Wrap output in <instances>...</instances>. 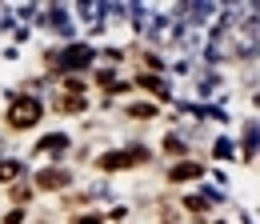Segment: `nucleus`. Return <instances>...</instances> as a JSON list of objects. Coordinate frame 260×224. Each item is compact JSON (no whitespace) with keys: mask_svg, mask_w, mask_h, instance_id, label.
Masks as SVG:
<instances>
[{"mask_svg":"<svg viewBox=\"0 0 260 224\" xmlns=\"http://www.w3.org/2000/svg\"><path fill=\"white\" fill-rule=\"evenodd\" d=\"M160 148L168 152V156H176V160H188V144H184V140H180L176 132H168V136H164V144H160Z\"/></svg>","mask_w":260,"mask_h":224,"instance_id":"11","label":"nucleus"},{"mask_svg":"<svg viewBox=\"0 0 260 224\" xmlns=\"http://www.w3.org/2000/svg\"><path fill=\"white\" fill-rule=\"evenodd\" d=\"M8 200H12V208H24V204H32V200H36L32 180H16V184L8 188Z\"/></svg>","mask_w":260,"mask_h":224,"instance_id":"8","label":"nucleus"},{"mask_svg":"<svg viewBox=\"0 0 260 224\" xmlns=\"http://www.w3.org/2000/svg\"><path fill=\"white\" fill-rule=\"evenodd\" d=\"M148 156H152L148 148H108V152H100L92 164H96L100 172H120V168H132V164H144Z\"/></svg>","mask_w":260,"mask_h":224,"instance_id":"2","label":"nucleus"},{"mask_svg":"<svg viewBox=\"0 0 260 224\" xmlns=\"http://www.w3.org/2000/svg\"><path fill=\"white\" fill-rule=\"evenodd\" d=\"M72 224H104L100 212H84V216H72Z\"/></svg>","mask_w":260,"mask_h":224,"instance_id":"15","label":"nucleus"},{"mask_svg":"<svg viewBox=\"0 0 260 224\" xmlns=\"http://www.w3.org/2000/svg\"><path fill=\"white\" fill-rule=\"evenodd\" d=\"M156 112H160V108H156L152 100H136V104H128V108H124V116H128V120H152Z\"/></svg>","mask_w":260,"mask_h":224,"instance_id":"10","label":"nucleus"},{"mask_svg":"<svg viewBox=\"0 0 260 224\" xmlns=\"http://www.w3.org/2000/svg\"><path fill=\"white\" fill-rule=\"evenodd\" d=\"M60 92H64V96H84V92H88V80H80V76H64V80H60Z\"/></svg>","mask_w":260,"mask_h":224,"instance_id":"12","label":"nucleus"},{"mask_svg":"<svg viewBox=\"0 0 260 224\" xmlns=\"http://www.w3.org/2000/svg\"><path fill=\"white\" fill-rule=\"evenodd\" d=\"M52 108H56L60 116H80V112H88V100H84V96H64V92H56V96H52Z\"/></svg>","mask_w":260,"mask_h":224,"instance_id":"7","label":"nucleus"},{"mask_svg":"<svg viewBox=\"0 0 260 224\" xmlns=\"http://www.w3.org/2000/svg\"><path fill=\"white\" fill-rule=\"evenodd\" d=\"M136 84H140L144 92H152L156 100H164V96H168V84H164L160 76H152V72H140V76H136Z\"/></svg>","mask_w":260,"mask_h":224,"instance_id":"9","label":"nucleus"},{"mask_svg":"<svg viewBox=\"0 0 260 224\" xmlns=\"http://www.w3.org/2000/svg\"><path fill=\"white\" fill-rule=\"evenodd\" d=\"M68 144H72V136H68V132H44V136H40V144H36L32 152H36V156H64Z\"/></svg>","mask_w":260,"mask_h":224,"instance_id":"5","label":"nucleus"},{"mask_svg":"<svg viewBox=\"0 0 260 224\" xmlns=\"http://www.w3.org/2000/svg\"><path fill=\"white\" fill-rule=\"evenodd\" d=\"M44 120V100L32 92H20L12 96V104H8V112H4V124L12 128V132H28Z\"/></svg>","mask_w":260,"mask_h":224,"instance_id":"1","label":"nucleus"},{"mask_svg":"<svg viewBox=\"0 0 260 224\" xmlns=\"http://www.w3.org/2000/svg\"><path fill=\"white\" fill-rule=\"evenodd\" d=\"M208 204H212L208 196H188V200H184V208H188V212H196V216H204V212H208Z\"/></svg>","mask_w":260,"mask_h":224,"instance_id":"13","label":"nucleus"},{"mask_svg":"<svg viewBox=\"0 0 260 224\" xmlns=\"http://www.w3.org/2000/svg\"><path fill=\"white\" fill-rule=\"evenodd\" d=\"M68 184H72V172L60 168V164H48V168H40V172L32 176V188L36 192H64Z\"/></svg>","mask_w":260,"mask_h":224,"instance_id":"3","label":"nucleus"},{"mask_svg":"<svg viewBox=\"0 0 260 224\" xmlns=\"http://www.w3.org/2000/svg\"><path fill=\"white\" fill-rule=\"evenodd\" d=\"M24 216H28V208H12V212L0 216V224H24Z\"/></svg>","mask_w":260,"mask_h":224,"instance_id":"14","label":"nucleus"},{"mask_svg":"<svg viewBox=\"0 0 260 224\" xmlns=\"http://www.w3.org/2000/svg\"><path fill=\"white\" fill-rule=\"evenodd\" d=\"M200 176H204V164L200 160H176L168 168V184H196Z\"/></svg>","mask_w":260,"mask_h":224,"instance_id":"4","label":"nucleus"},{"mask_svg":"<svg viewBox=\"0 0 260 224\" xmlns=\"http://www.w3.org/2000/svg\"><path fill=\"white\" fill-rule=\"evenodd\" d=\"M16 180H28V168H24V160H16V156L0 160V184H4V188H12Z\"/></svg>","mask_w":260,"mask_h":224,"instance_id":"6","label":"nucleus"}]
</instances>
